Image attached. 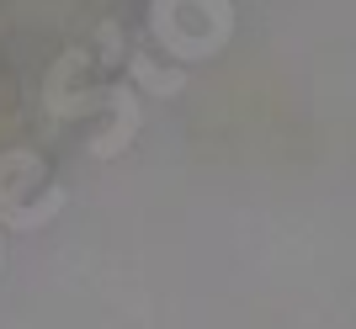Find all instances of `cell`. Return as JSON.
I'll list each match as a JSON object with an SVG mask.
<instances>
[{"label": "cell", "mask_w": 356, "mask_h": 329, "mask_svg": "<svg viewBox=\"0 0 356 329\" xmlns=\"http://www.w3.org/2000/svg\"><path fill=\"white\" fill-rule=\"evenodd\" d=\"M134 80H138V85H149L154 96H170V90H181V85H186L181 75H160V69L149 64V53H138V59H134Z\"/></svg>", "instance_id": "cell-2"}, {"label": "cell", "mask_w": 356, "mask_h": 329, "mask_svg": "<svg viewBox=\"0 0 356 329\" xmlns=\"http://www.w3.org/2000/svg\"><path fill=\"white\" fill-rule=\"evenodd\" d=\"M112 106H118V128H112L106 138H96V144H90V154H96V160L122 154L128 144H134V128H138V101H134V90H128V85L112 90Z\"/></svg>", "instance_id": "cell-1"}]
</instances>
